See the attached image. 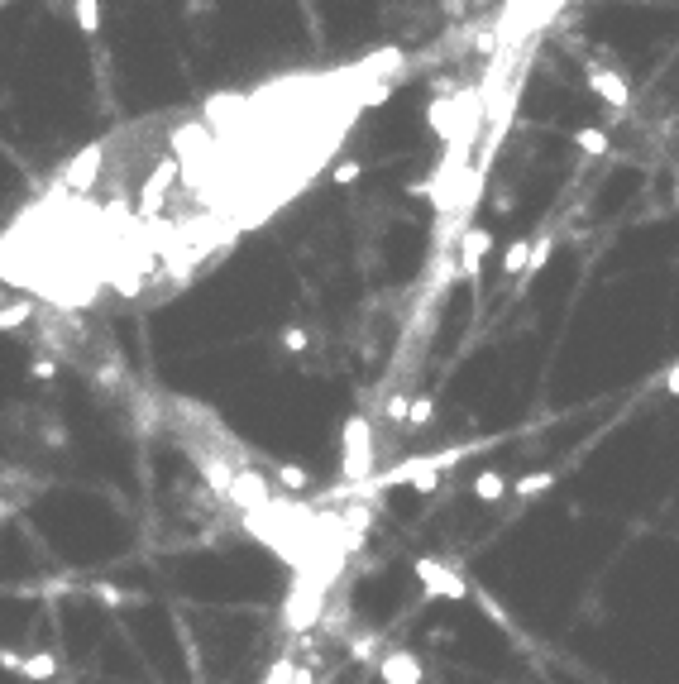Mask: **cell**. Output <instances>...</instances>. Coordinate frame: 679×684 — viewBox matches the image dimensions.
I'll list each match as a JSON object with an SVG mask.
<instances>
[{
    "mask_svg": "<svg viewBox=\"0 0 679 684\" xmlns=\"http://www.w3.org/2000/svg\"><path fill=\"white\" fill-rule=\"evenodd\" d=\"M550 488H555V469H541V474H522V479L512 484V498L531 503V498H541V493H550Z\"/></svg>",
    "mask_w": 679,
    "mask_h": 684,
    "instance_id": "obj_12",
    "label": "cell"
},
{
    "mask_svg": "<svg viewBox=\"0 0 679 684\" xmlns=\"http://www.w3.org/2000/svg\"><path fill=\"white\" fill-rule=\"evenodd\" d=\"M278 350L283 354H311L316 350V335H311L307 326H283V331H278Z\"/></svg>",
    "mask_w": 679,
    "mask_h": 684,
    "instance_id": "obj_13",
    "label": "cell"
},
{
    "mask_svg": "<svg viewBox=\"0 0 679 684\" xmlns=\"http://www.w3.org/2000/svg\"><path fill=\"white\" fill-rule=\"evenodd\" d=\"M72 15H77V29L96 39L101 34V0H72Z\"/></svg>",
    "mask_w": 679,
    "mask_h": 684,
    "instance_id": "obj_16",
    "label": "cell"
},
{
    "mask_svg": "<svg viewBox=\"0 0 679 684\" xmlns=\"http://www.w3.org/2000/svg\"><path fill=\"white\" fill-rule=\"evenodd\" d=\"M469 493L479 498V503H503L507 493H512V484H507L498 469H483V474H474V484H469Z\"/></svg>",
    "mask_w": 679,
    "mask_h": 684,
    "instance_id": "obj_10",
    "label": "cell"
},
{
    "mask_svg": "<svg viewBox=\"0 0 679 684\" xmlns=\"http://www.w3.org/2000/svg\"><path fill=\"white\" fill-rule=\"evenodd\" d=\"M182 15H192V20H201V15H216V0H187V5H182Z\"/></svg>",
    "mask_w": 679,
    "mask_h": 684,
    "instance_id": "obj_28",
    "label": "cell"
},
{
    "mask_svg": "<svg viewBox=\"0 0 679 684\" xmlns=\"http://www.w3.org/2000/svg\"><path fill=\"white\" fill-rule=\"evenodd\" d=\"M460 278H469V283H479L483 273V259H488V230L483 225H464L460 230Z\"/></svg>",
    "mask_w": 679,
    "mask_h": 684,
    "instance_id": "obj_7",
    "label": "cell"
},
{
    "mask_svg": "<svg viewBox=\"0 0 679 684\" xmlns=\"http://www.w3.org/2000/svg\"><path fill=\"white\" fill-rule=\"evenodd\" d=\"M574 144H579V154H589V158H603L608 149H613V139L598 130V125H584V130H574Z\"/></svg>",
    "mask_w": 679,
    "mask_h": 684,
    "instance_id": "obj_14",
    "label": "cell"
},
{
    "mask_svg": "<svg viewBox=\"0 0 679 684\" xmlns=\"http://www.w3.org/2000/svg\"><path fill=\"white\" fill-rule=\"evenodd\" d=\"M550 254H555V235H541V240L531 244V264H526V283L536 278V273H546V264H550Z\"/></svg>",
    "mask_w": 679,
    "mask_h": 684,
    "instance_id": "obj_22",
    "label": "cell"
},
{
    "mask_svg": "<svg viewBox=\"0 0 679 684\" xmlns=\"http://www.w3.org/2000/svg\"><path fill=\"white\" fill-rule=\"evenodd\" d=\"M584 77H589L593 96H598V101H603L613 115H632V87H627V77H622L617 67L589 63V67H584Z\"/></svg>",
    "mask_w": 679,
    "mask_h": 684,
    "instance_id": "obj_4",
    "label": "cell"
},
{
    "mask_svg": "<svg viewBox=\"0 0 679 684\" xmlns=\"http://www.w3.org/2000/svg\"><path fill=\"white\" fill-rule=\"evenodd\" d=\"M91 594L101 598V603H110V608H134V603H139L134 594H125V589H115V584H96Z\"/></svg>",
    "mask_w": 679,
    "mask_h": 684,
    "instance_id": "obj_27",
    "label": "cell"
},
{
    "mask_svg": "<svg viewBox=\"0 0 679 684\" xmlns=\"http://www.w3.org/2000/svg\"><path fill=\"white\" fill-rule=\"evenodd\" d=\"M407 407H412V393H393V398H383V407H378V421L407 426Z\"/></svg>",
    "mask_w": 679,
    "mask_h": 684,
    "instance_id": "obj_21",
    "label": "cell"
},
{
    "mask_svg": "<svg viewBox=\"0 0 679 684\" xmlns=\"http://www.w3.org/2000/svg\"><path fill=\"white\" fill-rule=\"evenodd\" d=\"M96 173H101V144H87L82 154L67 163V187L72 192H91V182H96Z\"/></svg>",
    "mask_w": 679,
    "mask_h": 684,
    "instance_id": "obj_9",
    "label": "cell"
},
{
    "mask_svg": "<svg viewBox=\"0 0 679 684\" xmlns=\"http://www.w3.org/2000/svg\"><path fill=\"white\" fill-rule=\"evenodd\" d=\"M431 421H436V398H431V393L412 398V407H407V431H426Z\"/></svg>",
    "mask_w": 679,
    "mask_h": 684,
    "instance_id": "obj_18",
    "label": "cell"
},
{
    "mask_svg": "<svg viewBox=\"0 0 679 684\" xmlns=\"http://www.w3.org/2000/svg\"><path fill=\"white\" fill-rule=\"evenodd\" d=\"M526 264H531V240H512L503 249V278H517V273H526Z\"/></svg>",
    "mask_w": 679,
    "mask_h": 684,
    "instance_id": "obj_15",
    "label": "cell"
},
{
    "mask_svg": "<svg viewBox=\"0 0 679 684\" xmlns=\"http://www.w3.org/2000/svg\"><path fill=\"white\" fill-rule=\"evenodd\" d=\"M225 503H235V508L249 517V512H263L273 503V484H268V474L259 469H235V479H230V498Z\"/></svg>",
    "mask_w": 679,
    "mask_h": 684,
    "instance_id": "obj_5",
    "label": "cell"
},
{
    "mask_svg": "<svg viewBox=\"0 0 679 684\" xmlns=\"http://www.w3.org/2000/svg\"><path fill=\"white\" fill-rule=\"evenodd\" d=\"M359 177H364V163H359V158H345V163L330 168V182H335V187H354Z\"/></svg>",
    "mask_w": 679,
    "mask_h": 684,
    "instance_id": "obj_26",
    "label": "cell"
},
{
    "mask_svg": "<svg viewBox=\"0 0 679 684\" xmlns=\"http://www.w3.org/2000/svg\"><path fill=\"white\" fill-rule=\"evenodd\" d=\"M259 684H297V661H292V656H278V661L263 670Z\"/></svg>",
    "mask_w": 679,
    "mask_h": 684,
    "instance_id": "obj_25",
    "label": "cell"
},
{
    "mask_svg": "<svg viewBox=\"0 0 679 684\" xmlns=\"http://www.w3.org/2000/svg\"><path fill=\"white\" fill-rule=\"evenodd\" d=\"M326 594H330V579L302 574V570L292 574V584H287V594H283V627L292 637L321 627V618H326Z\"/></svg>",
    "mask_w": 679,
    "mask_h": 684,
    "instance_id": "obj_1",
    "label": "cell"
},
{
    "mask_svg": "<svg viewBox=\"0 0 679 684\" xmlns=\"http://www.w3.org/2000/svg\"><path fill=\"white\" fill-rule=\"evenodd\" d=\"M20 675H24V680H34V684L58 680V656H53V651H34V656H24Z\"/></svg>",
    "mask_w": 679,
    "mask_h": 684,
    "instance_id": "obj_11",
    "label": "cell"
},
{
    "mask_svg": "<svg viewBox=\"0 0 679 684\" xmlns=\"http://www.w3.org/2000/svg\"><path fill=\"white\" fill-rule=\"evenodd\" d=\"M378 680L383 684H421V661L417 651H388L383 661H378Z\"/></svg>",
    "mask_w": 679,
    "mask_h": 684,
    "instance_id": "obj_8",
    "label": "cell"
},
{
    "mask_svg": "<svg viewBox=\"0 0 679 684\" xmlns=\"http://www.w3.org/2000/svg\"><path fill=\"white\" fill-rule=\"evenodd\" d=\"M665 393H670V398H679V364L665 374Z\"/></svg>",
    "mask_w": 679,
    "mask_h": 684,
    "instance_id": "obj_29",
    "label": "cell"
},
{
    "mask_svg": "<svg viewBox=\"0 0 679 684\" xmlns=\"http://www.w3.org/2000/svg\"><path fill=\"white\" fill-rule=\"evenodd\" d=\"M29 383H39V388L58 383V359H53V354H39V359H29Z\"/></svg>",
    "mask_w": 679,
    "mask_h": 684,
    "instance_id": "obj_24",
    "label": "cell"
},
{
    "mask_svg": "<svg viewBox=\"0 0 679 684\" xmlns=\"http://www.w3.org/2000/svg\"><path fill=\"white\" fill-rule=\"evenodd\" d=\"M469 598L479 603V613H483V618H488V622H498V627H512V618H507V613H503V603H498V598H493V594H483L479 584H474V594H469Z\"/></svg>",
    "mask_w": 679,
    "mask_h": 684,
    "instance_id": "obj_23",
    "label": "cell"
},
{
    "mask_svg": "<svg viewBox=\"0 0 679 684\" xmlns=\"http://www.w3.org/2000/svg\"><path fill=\"white\" fill-rule=\"evenodd\" d=\"M24 321H34V297H20V302L0 307V335H5V331H20Z\"/></svg>",
    "mask_w": 679,
    "mask_h": 684,
    "instance_id": "obj_17",
    "label": "cell"
},
{
    "mask_svg": "<svg viewBox=\"0 0 679 684\" xmlns=\"http://www.w3.org/2000/svg\"><path fill=\"white\" fill-rule=\"evenodd\" d=\"M675 206H679V182H675Z\"/></svg>",
    "mask_w": 679,
    "mask_h": 684,
    "instance_id": "obj_30",
    "label": "cell"
},
{
    "mask_svg": "<svg viewBox=\"0 0 679 684\" xmlns=\"http://www.w3.org/2000/svg\"><path fill=\"white\" fill-rule=\"evenodd\" d=\"M177 158H163L154 173L144 177V187H139V211L144 216H154V211H163V201H168V192H173V182H177Z\"/></svg>",
    "mask_w": 679,
    "mask_h": 684,
    "instance_id": "obj_6",
    "label": "cell"
},
{
    "mask_svg": "<svg viewBox=\"0 0 679 684\" xmlns=\"http://www.w3.org/2000/svg\"><path fill=\"white\" fill-rule=\"evenodd\" d=\"M91 388H101V393H120L125 388V369L110 359V364H96L91 369Z\"/></svg>",
    "mask_w": 679,
    "mask_h": 684,
    "instance_id": "obj_19",
    "label": "cell"
},
{
    "mask_svg": "<svg viewBox=\"0 0 679 684\" xmlns=\"http://www.w3.org/2000/svg\"><path fill=\"white\" fill-rule=\"evenodd\" d=\"M340 479L345 484H369V474H373V421L369 417H350L345 421V436H340Z\"/></svg>",
    "mask_w": 679,
    "mask_h": 684,
    "instance_id": "obj_2",
    "label": "cell"
},
{
    "mask_svg": "<svg viewBox=\"0 0 679 684\" xmlns=\"http://www.w3.org/2000/svg\"><path fill=\"white\" fill-rule=\"evenodd\" d=\"M417 579H421V594L426 598H445V603H464L474 594V584L464 579L455 565H445L436 555H421L417 560Z\"/></svg>",
    "mask_w": 679,
    "mask_h": 684,
    "instance_id": "obj_3",
    "label": "cell"
},
{
    "mask_svg": "<svg viewBox=\"0 0 679 684\" xmlns=\"http://www.w3.org/2000/svg\"><path fill=\"white\" fill-rule=\"evenodd\" d=\"M273 479H278L287 493H307V488H311V474L302 469V464H278V469H273Z\"/></svg>",
    "mask_w": 679,
    "mask_h": 684,
    "instance_id": "obj_20",
    "label": "cell"
}]
</instances>
